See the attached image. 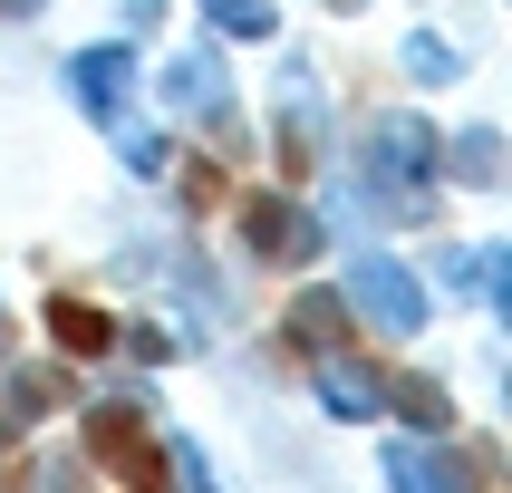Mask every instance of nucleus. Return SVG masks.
I'll return each mask as SVG.
<instances>
[{"label": "nucleus", "instance_id": "obj_1", "mask_svg": "<svg viewBox=\"0 0 512 493\" xmlns=\"http://www.w3.org/2000/svg\"><path fill=\"white\" fill-rule=\"evenodd\" d=\"M97 455H107V464H136V484L155 493V445H145L136 416H97Z\"/></svg>", "mask_w": 512, "mask_h": 493}, {"label": "nucleus", "instance_id": "obj_2", "mask_svg": "<svg viewBox=\"0 0 512 493\" xmlns=\"http://www.w3.org/2000/svg\"><path fill=\"white\" fill-rule=\"evenodd\" d=\"M49 329H58L68 348H107V319H97V310H78V300H49Z\"/></svg>", "mask_w": 512, "mask_h": 493}]
</instances>
